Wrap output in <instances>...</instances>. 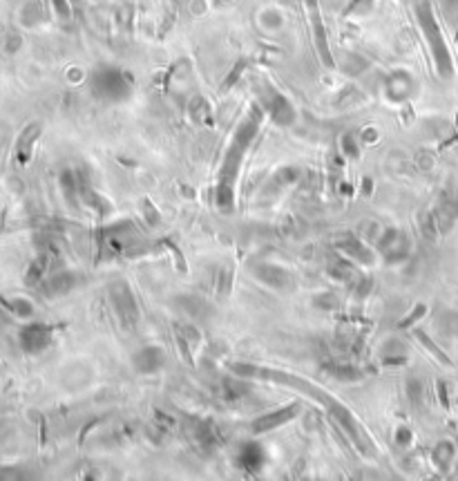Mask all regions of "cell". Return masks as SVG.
<instances>
[{"label": "cell", "mask_w": 458, "mask_h": 481, "mask_svg": "<svg viewBox=\"0 0 458 481\" xmlns=\"http://www.w3.org/2000/svg\"><path fill=\"white\" fill-rule=\"evenodd\" d=\"M264 116L266 114L260 108V103H255L253 108L248 110V114L237 123L235 132H232L228 151L221 159L217 184H215V206L221 213H230L232 208H235V181H237L244 157H246L248 148L253 146V142L260 135Z\"/></svg>", "instance_id": "1"}, {"label": "cell", "mask_w": 458, "mask_h": 481, "mask_svg": "<svg viewBox=\"0 0 458 481\" xmlns=\"http://www.w3.org/2000/svg\"><path fill=\"white\" fill-rule=\"evenodd\" d=\"M230 374L237 379L244 381H266V383H275V385H284V388L302 392L306 399H311L313 403L322 405L326 412H331L333 408H338L342 401H338L333 394L324 392L322 388H317L313 381H308L304 376H297V374L284 372V369H275V367H264V365H255V362H230L228 365Z\"/></svg>", "instance_id": "2"}, {"label": "cell", "mask_w": 458, "mask_h": 481, "mask_svg": "<svg viewBox=\"0 0 458 481\" xmlns=\"http://www.w3.org/2000/svg\"><path fill=\"white\" fill-rule=\"evenodd\" d=\"M413 14H416V23L420 27V34L427 43V49L432 54L434 61V70L439 74V79L443 81H452L456 74V66H454V56L450 52V45H447L441 20L436 16V9L432 5V0H420V3L413 7Z\"/></svg>", "instance_id": "3"}, {"label": "cell", "mask_w": 458, "mask_h": 481, "mask_svg": "<svg viewBox=\"0 0 458 481\" xmlns=\"http://www.w3.org/2000/svg\"><path fill=\"white\" fill-rule=\"evenodd\" d=\"M88 85L94 99L103 103H121L130 99L134 90V81L125 70L116 66H99L90 72Z\"/></svg>", "instance_id": "4"}, {"label": "cell", "mask_w": 458, "mask_h": 481, "mask_svg": "<svg viewBox=\"0 0 458 481\" xmlns=\"http://www.w3.org/2000/svg\"><path fill=\"white\" fill-rule=\"evenodd\" d=\"M108 296H110V305L114 309V316L121 323V327L127 331H134L139 327L141 309H139V300H136L132 287L125 280H114L108 287Z\"/></svg>", "instance_id": "5"}, {"label": "cell", "mask_w": 458, "mask_h": 481, "mask_svg": "<svg viewBox=\"0 0 458 481\" xmlns=\"http://www.w3.org/2000/svg\"><path fill=\"white\" fill-rule=\"evenodd\" d=\"M258 103H260V108L264 110V114L269 116L273 123H278L282 128H291L297 121L295 105L286 99V96L278 88H273L271 83H264L260 88Z\"/></svg>", "instance_id": "6"}, {"label": "cell", "mask_w": 458, "mask_h": 481, "mask_svg": "<svg viewBox=\"0 0 458 481\" xmlns=\"http://www.w3.org/2000/svg\"><path fill=\"white\" fill-rule=\"evenodd\" d=\"M304 9H306V18H308V29H311L313 36V45L317 52V59L322 61V66L329 70H335V59L331 54V45H329V31L324 25V16H322V0H302Z\"/></svg>", "instance_id": "7"}, {"label": "cell", "mask_w": 458, "mask_h": 481, "mask_svg": "<svg viewBox=\"0 0 458 481\" xmlns=\"http://www.w3.org/2000/svg\"><path fill=\"white\" fill-rule=\"evenodd\" d=\"M300 414H302V403L300 401L280 405V408H275V410H269V412H264L260 416H255V419L248 423V432L255 434V436L275 432V430H280V427L293 423Z\"/></svg>", "instance_id": "8"}, {"label": "cell", "mask_w": 458, "mask_h": 481, "mask_svg": "<svg viewBox=\"0 0 458 481\" xmlns=\"http://www.w3.org/2000/svg\"><path fill=\"white\" fill-rule=\"evenodd\" d=\"M251 273L260 284L269 287V289H273V291H278V293H291L295 289V275L289 269L280 266V264L255 262L251 266Z\"/></svg>", "instance_id": "9"}, {"label": "cell", "mask_w": 458, "mask_h": 481, "mask_svg": "<svg viewBox=\"0 0 458 481\" xmlns=\"http://www.w3.org/2000/svg\"><path fill=\"white\" fill-rule=\"evenodd\" d=\"M382 258H385V262L389 264H400L409 258L411 253V240L409 235L404 233L402 229H385L380 235V240L376 242L374 247Z\"/></svg>", "instance_id": "10"}, {"label": "cell", "mask_w": 458, "mask_h": 481, "mask_svg": "<svg viewBox=\"0 0 458 481\" xmlns=\"http://www.w3.org/2000/svg\"><path fill=\"white\" fill-rule=\"evenodd\" d=\"M335 249L340 251V255H345L347 260L360 266H371L376 262V253H378L371 244H367L356 233H340L335 238Z\"/></svg>", "instance_id": "11"}, {"label": "cell", "mask_w": 458, "mask_h": 481, "mask_svg": "<svg viewBox=\"0 0 458 481\" xmlns=\"http://www.w3.org/2000/svg\"><path fill=\"white\" fill-rule=\"evenodd\" d=\"M54 327L47 323H29L18 331V345L27 354H42L54 343Z\"/></svg>", "instance_id": "12"}, {"label": "cell", "mask_w": 458, "mask_h": 481, "mask_svg": "<svg viewBox=\"0 0 458 481\" xmlns=\"http://www.w3.org/2000/svg\"><path fill=\"white\" fill-rule=\"evenodd\" d=\"M81 282H83V277L77 271H52L45 280L38 284V289L45 298H61V296H68L70 291H74Z\"/></svg>", "instance_id": "13"}, {"label": "cell", "mask_w": 458, "mask_h": 481, "mask_svg": "<svg viewBox=\"0 0 458 481\" xmlns=\"http://www.w3.org/2000/svg\"><path fill=\"white\" fill-rule=\"evenodd\" d=\"M132 365L139 374H145V376L148 374H157L166 365V351L161 345H143L134 351Z\"/></svg>", "instance_id": "14"}, {"label": "cell", "mask_w": 458, "mask_h": 481, "mask_svg": "<svg viewBox=\"0 0 458 481\" xmlns=\"http://www.w3.org/2000/svg\"><path fill=\"white\" fill-rule=\"evenodd\" d=\"M235 464L244 470V473L258 475L260 470L266 466V450L264 445L258 441H244L237 452H235Z\"/></svg>", "instance_id": "15"}, {"label": "cell", "mask_w": 458, "mask_h": 481, "mask_svg": "<svg viewBox=\"0 0 458 481\" xmlns=\"http://www.w3.org/2000/svg\"><path fill=\"white\" fill-rule=\"evenodd\" d=\"M413 94V77L407 70L391 72L385 81V96L391 103H404Z\"/></svg>", "instance_id": "16"}, {"label": "cell", "mask_w": 458, "mask_h": 481, "mask_svg": "<svg viewBox=\"0 0 458 481\" xmlns=\"http://www.w3.org/2000/svg\"><path fill=\"white\" fill-rule=\"evenodd\" d=\"M42 132V125L38 121H31L23 128V132L18 135L16 139V148H14V155H16V162L20 166H25L31 155H34V146L38 142V137Z\"/></svg>", "instance_id": "17"}, {"label": "cell", "mask_w": 458, "mask_h": 481, "mask_svg": "<svg viewBox=\"0 0 458 481\" xmlns=\"http://www.w3.org/2000/svg\"><path fill=\"white\" fill-rule=\"evenodd\" d=\"M326 273L333 277L335 282H342V284H351L354 287L360 280V271H358V264H354L351 260H347L345 255H338V258L329 260L326 264Z\"/></svg>", "instance_id": "18"}, {"label": "cell", "mask_w": 458, "mask_h": 481, "mask_svg": "<svg viewBox=\"0 0 458 481\" xmlns=\"http://www.w3.org/2000/svg\"><path fill=\"white\" fill-rule=\"evenodd\" d=\"M58 186L63 197H65L68 206H72L74 211L81 208V195H79V170L74 168H63L58 175Z\"/></svg>", "instance_id": "19"}, {"label": "cell", "mask_w": 458, "mask_h": 481, "mask_svg": "<svg viewBox=\"0 0 458 481\" xmlns=\"http://www.w3.org/2000/svg\"><path fill=\"white\" fill-rule=\"evenodd\" d=\"M18 20H20V25L27 27V29L42 25L47 20L45 3H42V0H27V3H23V7H20Z\"/></svg>", "instance_id": "20"}, {"label": "cell", "mask_w": 458, "mask_h": 481, "mask_svg": "<svg viewBox=\"0 0 458 481\" xmlns=\"http://www.w3.org/2000/svg\"><path fill=\"white\" fill-rule=\"evenodd\" d=\"M454 459H456V443L452 439H441L432 448V464L441 473H447L452 468Z\"/></svg>", "instance_id": "21"}, {"label": "cell", "mask_w": 458, "mask_h": 481, "mask_svg": "<svg viewBox=\"0 0 458 481\" xmlns=\"http://www.w3.org/2000/svg\"><path fill=\"white\" fill-rule=\"evenodd\" d=\"M407 351H409V347H407V343H404L402 338L391 336V338L385 340V343H382L380 356H382V360L387 362V365H398V362L407 360Z\"/></svg>", "instance_id": "22"}, {"label": "cell", "mask_w": 458, "mask_h": 481, "mask_svg": "<svg viewBox=\"0 0 458 481\" xmlns=\"http://www.w3.org/2000/svg\"><path fill=\"white\" fill-rule=\"evenodd\" d=\"M369 59L356 54V52H347V54H340V59H335V70L347 74V77H360L362 72L369 70Z\"/></svg>", "instance_id": "23"}, {"label": "cell", "mask_w": 458, "mask_h": 481, "mask_svg": "<svg viewBox=\"0 0 458 481\" xmlns=\"http://www.w3.org/2000/svg\"><path fill=\"white\" fill-rule=\"evenodd\" d=\"M193 436L201 448H208V450H212V448H217L221 443L217 427L210 421H195L193 423Z\"/></svg>", "instance_id": "24"}, {"label": "cell", "mask_w": 458, "mask_h": 481, "mask_svg": "<svg viewBox=\"0 0 458 481\" xmlns=\"http://www.w3.org/2000/svg\"><path fill=\"white\" fill-rule=\"evenodd\" d=\"M324 369L329 376L340 383H358L365 379V372L356 365H349V362H331V365H326Z\"/></svg>", "instance_id": "25"}, {"label": "cell", "mask_w": 458, "mask_h": 481, "mask_svg": "<svg viewBox=\"0 0 458 481\" xmlns=\"http://www.w3.org/2000/svg\"><path fill=\"white\" fill-rule=\"evenodd\" d=\"M258 23L266 34H278V31L284 29V14L275 7H266L260 12Z\"/></svg>", "instance_id": "26"}, {"label": "cell", "mask_w": 458, "mask_h": 481, "mask_svg": "<svg viewBox=\"0 0 458 481\" xmlns=\"http://www.w3.org/2000/svg\"><path fill=\"white\" fill-rule=\"evenodd\" d=\"M411 334H413V338H416L418 343H420V345H423V347L427 349L429 354L434 356V360H436V362H441V365H445V367H452V365H454V362H452V358L447 356L445 351H443L439 345L434 343V340H432V336H427V334H425L423 329H418V327H416V329L411 331Z\"/></svg>", "instance_id": "27"}, {"label": "cell", "mask_w": 458, "mask_h": 481, "mask_svg": "<svg viewBox=\"0 0 458 481\" xmlns=\"http://www.w3.org/2000/svg\"><path fill=\"white\" fill-rule=\"evenodd\" d=\"M3 305L9 314L16 316V318H23V320H31L36 314L34 303L27 300V298H9V300H5Z\"/></svg>", "instance_id": "28"}, {"label": "cell", "mask_w": 458, "mask_h": 481, "mask_svg": "<svg viewBox=\"0 0 458 481\" xmlns=\"http://www.w3.org/2000/svg\"><path fill=\"white\" fill-rule=\"evenodd\" d=\"M177 303H179V307L184 309L188 316H193V318L208 314V305H206L204 298H199V296H179Z\"/></svg>", "instance_id": "29"}, {"label": "cell", "mask_w": 458, "mask_h": 481, "mask_svg": "<svg viewBox=\"0 0 458 481\" xmlns=\"http://www.w3.org/2000/svg\"><path fill=\"white\" fill-rule=\"evenodd\" d=\"M302 177V170L295 168V166H286V168H280L278 173L273 175V186L275 188H284V186H291L295 184V181H300Z\"/></svg>", "instance_id": "30"}, {"label": "cell", "mask_w": 458, "mask_h": 481, "mask_svg": "<svg viewBox=\"0 0 458 481\" xmlns=\"http://www.w3.org/2000/svg\"><path fill=\"white\" fill-rule=\"evenodd\" d=\"M190 114H193V121L195 123H210L212 121V112H210V105L206 99H201V96H195L193 103H190Z\"/></svg>", "instance_id": "31"}, {"label": "cell", "mask_w": 458, "mask_h": 481, "mask_svg": "<svg viewBox=\"0 0 458 481\" xmlns=\"http://www.w3.org/2000/svg\"><path fill=\"white\" fill-rule=\"evenodd\" d=\"M418 227H420L423 238H427V240H436L441 235L439 224H436V217H434L432 211H423L420 213V215H418Z\"/></svg>", "instance_id": "32"}, {"label": "cell", "mask_w": 458, "mask_h": 481, "mask_svg": "<svg viewBox=\"0 0 458 481\" xmlns=\"http://www.w3.org/2000/svg\"><path fill=\"white\" fill-rule=\"evenodd\" d=\"M230 289H232V269L230 266H221L217 273V280H215V291H217L219 300H226Z\"/></svg>", "instance_id": "33"}, {"label": "cell", "mask_w": 458, "mask_h": 481, "mask_svg": "<svg viewBox=\"0 0 458 481\" xmlns=\"http://www.w3.org/2000/svg\"><path fill=\"white\" fill-rule=\"evenodd\" d=\"M407 399L413 408H420L425 401V383L418 376H411L407 381Z\"/></svg>", "instance_id": "34"}, {"label": "cell", "mask_w": 458, "mask_h": 481, "mask_svg": "<svg viewBox=\"0 0 458 481\" xmlns=\"http://www.w3.org/2000/svg\"><path fill=\"white\" fill-rule=\"evenodd\" d=\"M340 151L347 159H358L360 157V139L356 132H347L340 139Z\"/></svg>", "instance_id": "35"}, {"label": "cell", "mask_w": 458, "mask_h": 481, "mask_svg": "<svg viewBox=\"0 0 458 481\" xmlns=\"http://www.w3.org/2000/svg\"><path fill=\"white\" fill-rule=\"evenodd\" d=\"M47 3H49L52 14L56 16V20H61V23H70L72 16H74L70 0H47Z\"/></svg>", "instance_id": "36"}, {"label": "cell", "mask_w": 458, "mask_h": 481, "mask_svg": "<svg viewBox=\"0 0 458 481\" xmlns=\"http://www.w3.org/2000/svg\"><path fill=\"white\" fill-rule=\"evenodd\" d=\"M374 9V0H349L342 9V16H365Z\"/></svg>", "instance_id": "37"}, {"label": "cell", "mask_w": 458, "mask_h": 481, "mask_svg": "<svg viewBox=\"0 0 458 481\" xmlns=\"http://www.w3.org/2000/svg\"><path fill=\"white\" fill-rule=\"evenodd\" d=\"M425 316H427V305L425 303L413 305V309L407 314V318L400 320V329H413V325H416L418 320H423Z\"/></svg>", "instance_id": "38"}, {"label": "cell", "mask_w": 458, "mask_h": 481, "mask_svg": "<svg viewBox=\"0 0 458 481\" xmlns=\"http://www.w3.org/2000/svg\"><path fill=\"white\" fill-rule=\"evenodd\" d=\"M139 206H141V215H143V220H145L148 227H157V224L161 222V215H159V208H157L148 197L141 199Z\"/></svg>", "instance_id": "39"}, {"label": "cell", "mask_w": 458, "mask_h": 481, "mask_svg": "<svg viewBox=\"0 0 458 481\" xmlns=\"http://www.w3.org/2000/svg\"><path fill=\"white\" fill-rule=\"evenodd\" d=\"M248 68V63H246V59H239L237 61V66H235V70H232L228 77H226V81H223V85H221V92H226L228 88H232V85L237 83V79L242 77V72Z\"/></svg>", "instance_id": "40"}, {"label": "cell", "mask_w": 458, "mask_h": 481, "mask_svg": "<svg viewBox=\"0 0 458 481\" xmlns=\"http://www.w3.org/2000/svg\"><path fill=\"white\" fill-rule=\"evenodd\" d=\"M411 439H413V432L409 425H398L396 427V434H393V441H396V445L400 448H409L411 445Z\"/></svg>", "instance_id": "41"}, {"label": "cell", "mask_w": 458, "mask_h": 481, "mask_svg": "<svg viewBox=\"0 0 458 481\" xmlns=\"http://www.w3.org/2000/svg\"><path fill=\"white\" fill-rule=\"evenodd\" d=\"M20 45H23V38H20V34H16V31H9V34L5 36L3 40V49H5V54H16V52L20 49Z\"/></svg>", "instance_id": "42"}, {"label": "cell", "mask_w": 458, "mask_h": 481, "mask_svg": "<svg viewBox=\"0 0 458 481\" xmlns=\"http://www.w3.org/2000/svg\"><path fill=\"white\" fill-rule=\"evenodd\" d=\"M443 14H445V20L452 27L458 25V0H445V3H443Z\"/></svg>", "instance_id": "43"}, {"label": "cell", "mask_w": 458, "mask_h": 481, "mask_svg": "<svg viewBox=\"0 0 458 481\" xmlns=\"http://www.w3.org/2000/svg\"><path fill=\"white\" fill-rule=\"evenodd\" d=\"M315 298H317L315 305L319 309H338V300H335L331 293H322V296H315Z\"/></svg>", "instance_id": "44"}, {"label": "cell", "mask_w": 458, "mask_h": 481, "mask_svg": "<svg viewBox=\"0 0 458 481\" xmlns=\"http://www.w3.org/2000/svg\"><path fill=\"white\" fill-rule=\"evenodd\" d=\"M436 385H439V394H441V403H443V408H450V405H447V385L443 383V381H439V383H436Z\"/></svg>", "instance_id": "45"}, {"label": "cell", "mask_w": 458, "mask_h": 481, "mask_svg": "<svg viewBox=\"0 0 458 481\" xmlns=\"http://www.w3.org/2000/svg\"><path fill=\"white\" fill-rule=\"evenodd\" d=\"M365 135H367V137H362L365 142H378V130H371V128H367Z\"/></svg>", "instance_id": "46"}, {"label": "cell", "mask_w": 458, "mask_h": 481, "mask_svg": "<svg viewBox=\"0 0 458 481\" xmlns=\"http://www.w3.org/2000/svg\"><path fill=\"white\" fill-rule=\"evenodd\" d=\"M400 3H404V5H409V7L413 9V7H416V5L420 3V0H400Z\"/></svg>", "instance_id": "47"}, {"label": "cell", "mask_w": 458, "mask_h": 481, "mask_svg": "<svg viewBox=\"0 0 458 481\" xmlns=\"http://www.w3.org/2000/svg\"><path fill=\"white\" fill-rule=\"evenodd\" d=\"M454 142L458 144V119H456V132H454V137H452V139H450V142H447V144H454Z\"/></svg>", "instance_id": "48"}]
</instances>
